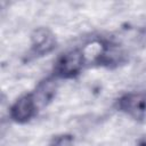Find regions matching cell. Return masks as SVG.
<instances>
[{"instance_id": "obj_3", "label": "cell", "mask_w": 146, "mask_h": 146, "mask_svg": "<svg viewBox=\"0 0 146 146\" xmlns=\"http://www.w3.org/2000/svg\"><path fill=\"white\" fill-rule=\"evenodd\" d=\"M32 47L31 51L35 56H43L52 51L56 47V38L47 27L36 29L31 36Z\"/></svg>"}, {"instance_id": "obj_5", "label": "cell", "mask_w": 146, "mask_h": 146, "mask_svg": "<svg viewBox=\"0 0 146 146\" xmlns=\"http://www.w3.org/2000/svg\"><path fill=\"white\" fill-rule=\"evenodd\" d=\"M56 89H57V84H56L55 80L46 79V80L41 81L38 84L35 91L32 94L36 107L41 108V107L46 106L48 103H50V100L55 97Z\"/></svg>"}, {"instance_id": "obj_4", "label": "cell", "mask_w": 146, "mask_h": 146, "mask_svg": "<svg viewBox=\"0 0 146 146\" xmlns=\"http://www.w3.org/2000/svg\"><path fill=\"white\" fill-rule=\"evenodd\" d=\"M38 107L32 94L19 97L10 107V117L17 123H25L35 114Z\"/></svg>"}, {"instance_id": "obj_2", "label": "cell", "mask_w": 146, "mask_h": 146, "mask_svg": "<svg viewBox=\"0 0 146 146\" xmlns=\"http://www.w3.org/2000/svg\"><path fill=\"white\" fill-rule=\"evenodd\" d=\"M117 108L136 120L146 116V91L125 94L117 99Z\"/></svg>"}, {"instance_id": "obj_7", "label": "cell", "mask_w": 146, "mask_h": 146, "mask_svg": "<svg viewBox=\"0 0 146 146\" xmlns=\"http://www.w3.org/2000/svg\"><path fill=\"white\" fill-rule=\"evenodd\" d=\"M139 146H146V141H141V143L139 144Z\"/></svg>"}, {"instance_id": "obj_6", "label": "cell", "mask_w": 146, "mask_h": 146, "mask_svg": "<svg viewBox=\"0 0 146 146\" xmlns=\"http://www.w3.org/2000/svg\"><path fill=\"white\" fill-rule=\"evenodd\" d=\"M51 146H73V137L71 135H60L52 139Z\"/></svg>"}, {"instance_id": "obj_1", "label": "cell", "mask_w": 146, "mask_h": 146, "mask_svg": "<svg viewBox=\"0 0 146 146\" xmlns=\"http://www.w3.org/2000/svg\"><path fill=\"white\" fill-rule=\"evenodd\" d=\"M84 64V52L79 49L70 50L62 54L54 66V72L57 76L70 79L80 73Z\"/></svg>"}]
</instances>
